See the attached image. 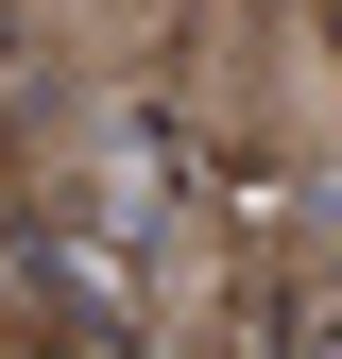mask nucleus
Masks as SVG:
<instances>
[{"label":"nucleus","instance_id":"nucleus-1","mask_svg":"<svg viewBox=\"0 0 342 359\" xmlns=\"http://www.w3.org/2000/svg\"><path fill=\"white\" fill-rule=\"evenodd\" d=\"M154 103H171V137L205 171L308 189V171H342V18L325 0H205Z\"/></svg>","mask_w":342,"mask_h":359},{"label":"nucleus","instance_id":"nucleus-2","mask_svg":"<svg viewBox=\"0 0 342 359\" xmlns=\"http://www.w3.org/2000/svg\"><path fill=\"white\" fill-rule=\"evenodd\" d=\"M189 18H205V0H0L18 69H34V86H69V103H137V86H171Z\"/></svg>","mask_w":342,"mask_h":359},{"label":"nucleus","instance_id":"nucleus-3","mask_svg":"<svg viewBox=\"0 0 342 359\" xmlns=\"http://www.w3.org/2000/svg\"><path fill=\"white\" fill-rule=\"evenodd\" d=\"M0 359H120V308H86L52 257H0Z\"/></svg>","mask_w":342,"mask_h":359},{"label":"nucleus","instance_id":"nucleus-4","mask_svg":"<svg viewBox=\"0 0 342 359\" xmlns=\"http://www.w3.org/2000/svg\"><path fill=\"white\" fill-rule=\"evenodd\" d=\"M0 103H18V34H0Z\"/></svg>","mask_w":342,"mask_h":359},{"label":"nucleus","instance_id":"nucleus-5","mask_svg":"<svg viewBox=\"0 0 342 359\" xmlns=\"http://www.w3.org/2000/svg\"><path fill=\"white\" fill-rule=\"evenodd\" d=\"M325 359H342V342H325Z\"/></svg>","mask_w":342,"mask_h":359}]
</instances>
